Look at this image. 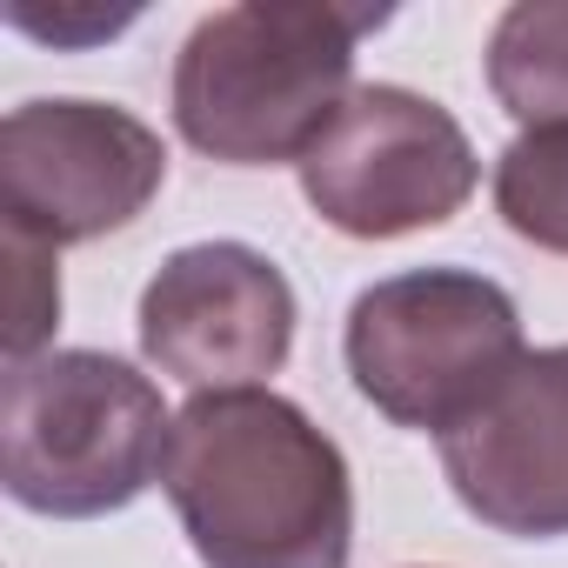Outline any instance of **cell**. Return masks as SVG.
<instances>
[{
	"mask_svg": "<svg viewBox=\"0 0 568 568\" xmlns=\"http://www.w3.org/2000/svg\"><path fill=\"white\" fill-rule=\"evenodd\" d=\"M355 395L395 428L448 435L528 355L521 308L475 267H408L355 295L342 335Z\"/></svg>",
	"mask_w": 568,
	"mask_h": 568,
	"instance_id": "obj_4",
	"label": "cell"
},
{
	"mask_svg": "<svg viewBox=\"0 0 568 568\" xmlns=\"http://www.w3.org/2000/svg\"><path fill=\"white\" fill-rule=\"evenodd\" d=\"M295 288L247 241L174 247L141 288V355L194 395L267 388L295 355Z\"/></svg>",
	"mask_w": 568,
	"mask_h": 568,
	"instance_id": "obj_7",
	"label": "cell"
},
{
	"mask_svg": "<svg viewBox=\"0 0 568 568\" xmlns=\"http://www.w3.org/2000/svg\"><path fill=\"white\" fill-rule=\"evenodd\" d=\"M168 181L161 134L114 101H21L0 121V227L81 247L148 214Z\"/></svg>",
	"mask_w": 568,
	"mask_h": 568,
	"instance_id": "obj_6",
	"label": "cell"
},
{
	"mask_svg": "<svg viewBox=\"0 0 568 568\" xmlns=\"http://www.w3.org/2000/svg\"><path fill=\"white\" fill-rule=\"evenodd\" d=\"M128 21H134V8H128V14H101V8H68V14H54V21H14V28H28V34L54 41V48H81V41H101V34H114V28H128Z\"/></svg>",
	"mask_w": 568,
	"mask_h": 568,
	"instance_id": "obj_12",
	"label": "cell"
},
{
	"mask_svg": "<svg viewBox=\"0 0 568 568\" xmlns=\"http://www.w3.org/2000/svg\"><path fill=\"white\" fill-rule=\"evenodd\" d=\"M488 88L508 121L568 128V0H515L488 34Z\"/></svg>",
	"mask_w": 568,
	"mask_h": 568,
	"instance_id": "obj_9",
	"label": "cell"
},
{
	"mask_svg": "<svg viewBox=\"0 0 568 568\" xmlns=\"http://www.w3.org/2000/svg\"><path fill=\"white\" fill-rule=\"evenodd\" d=\"M455 501L515 541L568 535V342L521 355L501 388L435 435Z\"/></svg>",
	"mask_w": 568,
	"mask_h": 568,
	"instance_id": "obj_8",
	"label": "cell"
},
{
	"mask_svg": "<svg viewBox=\"0 0 568 568\" xmlns=\"http://www.w3.org/2000/svg\"><path fill=\"white\" fill-rule=\"evenodd\" d=\"M8 261H14V295H8V368L48 355V335L61 328V274H54V247L14 241L8 234Z\"/></svg>",
	"mask_w": 568,
	"mask_h": 568,
	"instance_id": "obj_11",
	"label": "cell"
},
{
	"mask_svg": "<svg viewBox=\"0 0 568 568\" xmlns=\"http://www.w3.org/2000/svg\"><path fill=\"white\" fill-rule=\"evenodd\" d=\"M388 8L355 0H241L174 54V128L221 168L308 161L355 94V48Z\"/></svg>",
	"mask_w": 568,
	"mask_h": 568,
	"instance_id": "obj_2",
	"label": "cell"
},
{
	"mask_svg": "<svg viewBox=\"0 0 568 568\" xmlns=\"http://www.w3.org/2000/svg\"><path fill=\"white\" fill-rule=\"evenodd\" d=\"M495 207L521 241L568 254V128H528L501 148Z\"/></svg>",
	"mask_w": 568,
	"mask_h": 568,
	"instance_id": "obj_10",
	"label": "cell"
},
{
	"mask_svg": "<svg viewBox=\"0 0 568 568\" xmlns=\"http://www.w3.org/2000/svg\"><path fill=\"white\" fill-rule=\"evenodd\" d=\"M475 187L481 161L462 121L395 81L355 88L302 161L308 207L348 241H402L442 227L468 207Z\"/></svg>",
	"mask_w": 568,
	"mask_h": 568,
	"instance_id": "obj_5",
	"label": "cell"
},
{
	"mask_svg": "<svg viewBox=\"0 0 568 568\" xmlns=\"http://www.w3.org/2000/svg\"><path fill=\"white\" fill-rule=\"evenodd\" d=\"M161 488L201 568H348L355 555L348 455L274 388L194 395L174 415Z\"/></svg>",
	"mask_w": 568,
	"mask_h": 568,
	"instance_id": "obj_1",
	"label": "cell"
},
{
	"mask_svg": "<svg viewBox=\"0 0 568 568\" xmlns=\"http://www.w3.org/2000/svg\"><path fill=\"white\" fill-rule=\"evenodd\" d=\"M174 415L161 388L101 348H48L0 388V481L28 515L94 521L161 481Z\"/></svg>",
	"mask_w": 568,
	"mask_h": 568,
	"instance_id": "obj_3",
	"label": "cell"
}]
</instances>
